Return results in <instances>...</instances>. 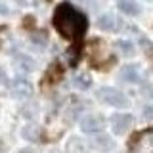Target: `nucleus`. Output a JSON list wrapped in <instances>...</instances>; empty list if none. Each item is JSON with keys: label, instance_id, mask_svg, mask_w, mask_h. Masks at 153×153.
<instances>
[{"label": "nucleus", "instance_id": "obj_12", "mask_svg": "<svg viewBox=\"0 0 153 153\" xmlns=\"http://www.w3.org/2000/svg\"><path fill=\"white\" fill-rule=\"evenodd\" d=\"M115 46H117V50L121 52L123 56H126V57H128V56H132L134 52H136V48H134V44H132L130 40H119Z\"/></svg>", "mask_w": 153, "mask_h": 153}, {"label": "nucleus", "instance_id": "obj_1", "mask_svg": "<svg viewBox=\"0 0 153 153\" xmlns=\"http://www.w3.org/2000/svg\"><path fill=\"white\" fill-rule=\"evenodd\" d=\"M54 27L57 29V33L63 38H67V40H76L88 29V17L80 10H76L73 4L63 2L54 12Z\"/></svg>", "mask_w": 153, "mask_h": 153}, {"label": "nucleus", "instance_id": "obj_5", "mask_svg": "<svg viewBox=\"0 0 153 153\" xmlns=\"http://www.w3.org/2000/svg\"><path fill=\"white\" fill-rule=\"evenodd\" d=\"M109 124H111L113 132L121 136V134L128 132V128L134 124V117L128 115V113H115V115H111V119H109Z\"/></svg>", "mask_w": 153, "mask_h": 153}, {"label": "nucleus", "instance_id": "obj_3", "mask_svg": "<svg viewBox=\"0 0 153 153\" xmlns=\"http://www.w3.org/2000/svg\"><path fill=\"white\" fill-rule=\"evenodd\" d=\"M98 98L102 100L103 103H107V105H113V107H128V98L124 96L121 90H117V88H100L98 90Z\"/></svg>", "mask_w": 153, "mask_h": 153}, {"label": "nucleus", "instance_id": "obj_7", "mask_svg": "<svg viewBox=\"0 0 153 153\" xmlns=\"http://www.w3.org/2000/svg\"><path fill=\"white\" fill-rule=\"evenodd\" d=\"M121 79L124 80V82H140L142 80V73L140 69H138L136 65H124L121 69Z\"/></svg>", "mask_w": 153, "mask_h": 153}, {"label": "nucleus", "instance_id": "obj_4", "mask_svg": "<svg viewBox=\"0 0 153 153\" xmlns=\"http://www.w3.org/2000/svg\"><path fill=\"white\" fill-rule=\"evenodd\" d=\"M105 128V119L102 115H96V113H88L80 119V130L88 132V134H96V132H102Z\"/></svg>", "mask_w": 153, "mask_h": 153}, {"label": "nucleus", "instance_id": "obj_16", "mask_svg": "<svg viewBox=\"0 0 153 153\" xmlns=\"http://www.w3.org/2000/svg\"><path fill=\"white\" fill-rule=\"evenodd\" d=\"M8 12H10V8L4 2H0V16H8Z\"/></svg>", "mask_w": 153, "mask_h": 153}, {"label": "nucleus", "instance_id": "obj_18", "mask_svg": "<svg viewBox=\"0 0 153 153\" xmlns=\"http://www.w3.org/2000/svg\"><path fill=\"white\" fill-rule=\"evenodd\" d=\"M146 117L151 119V105H146Z\"/></svg>", "mask_w": 153, "mask_h": 153}, {"label": "nucleus", "instance_id": "obj_10", "mask_svg": "<svg viewBox=\"0 0 153 153\" xmlns=\"http://www.w3.org/2000/svg\"><path fill=\"white\" fill-rule=\"evenodd\" d=\"M16 65L19 67L21 71H25V73H29V71H35V59L33 57H29V56H16Z\"/></svg>", "mask_w": 153, "mask_h": 153}, {"label": "nucleus", "instance_id": "obj_15", "mask_svg": "<svg viewBox=\"0 0 153 153\" xmlns=\"http://www.w3.org/2000/svg\"><path fill=\"white\" fill-rule=\"evenodd\" d=\"M140 44H142V48H143V50H146L147 54H149V50H151V42L147 40V38H142V40H140Z\"/></svg>", "mask_w": 153, "mask_h": 153}, {"label": "nucleus", "instance_id": "obj_13", "mask_svg": "<svg viewBox=\"0 0 153 153\" xmlns=\"http://www.w3.org/2000/svg\"><path fill=\"white\" fill-rule=\"evenodd\" d=\"M75 86H76V88H82V90L90 88V86H92V76L86 75V73L76 75V76H75Z\"/></svg>", "mask_w": 153, "mask_h": 153}, {"label": "nucleus", "instance_id": "obj_6", "mask_svg": "<svg viewBox=\"0 0 153 153\" xmlns=\"http://www.w3.org/2000/svg\"><path fill=\"white\" fill-rule=\"evenodd\" d=\"M33 94V84L29 82L27 79H16L12 82V96L13 98H19V100H25V98H31Z\"/></svg>", "mask_w": 153, "mask_h": 153}, {"label": "nucleus", "instance_id": "obj_9", "mask_svg": "<svg viewBox=\"0 0 153 153\" xmlns=\"http://www.w3.org/2000/svg\"><path fill=\"white\" fill-rule=\"evenodd\" d=\"M119 10L126 16H138L140 13V6L134 0H119Z\"/></svg>", "mask_w": 153, "mask_h": 153}, {"label": "nucleus", "instance_id": "obj_11", "mask_svg": "<svg viewBox=\"0 0 153 153\" xmlns=\"http://www.w3.org/2000/svg\"><path fill=\"white\" fill-rule=\"evenodd\" d=\"M23 138L25 140H33V142H36V140H40V128L36 126V124H27L25 128H23Z\"/></svg>", "mask_w": 153, "mask_h": 153}, {"label": "nucleus", "instance_id": "obj_20", "mask_svg": "<svg viewBox=\"0 0 153 153\" xmlns=\"http://www.w3.org/2000/svg\"><path fill=\"white\" fill-rule=\"evenodd\" d=\"M19 153H35V151H31V149H21Z\"/></svg>", "mask_w": 153, "mask_h": 153}, {"label": "nucleus", "instance_id": "obj_22", "mask_svg": "<svg viewBox=\"0 0 153 153\" xmlns=\"http://www.w3.org/2000/svg\"><path fill=\"white\" fill-rule=\"evenodd\" d=\"M50 153H57V151H50Z\"/></svg>", "mask_w": 153, "mask_h": 153}, {"label": "nucleus", "instance_id": "obj_2", "mask_svg": "<svg viewBox=\"0 0 153 153\" xmlns=\"http://www.w3.org/2000/svg\"><path fill=\"white\" fill-rule=\"evenodd\" d=\"M153 132L151 128L138 132L132 136L130 146H128V153H153Z\"/></svg>", "mask_w": 153, "mask_h": 153}, {"label": "nucleus", "instance_id": "obj_21", "mask_svg": "<svg viewBox=\"0 0 153 153\" xmlns=\"http://www.w3.org/2000/svg\"><path fill=\"white\" fill-rule=\"evenodd\" d=\"M0 153H4V143L0 142Z\"/></svg>", "mask_w": 153, "mask_h": 153}, {"label": "nucleus", "instance_id": "obj_14", "mask_svg": "<svg viewBox=\"0 0 153 153\" xmlns=\"http://www.w3.org/2000/svg\"><path fill=\"white\" fill-rule=\"evenodd\" d=\"M94 146L100 149H111L113 147V140H109L107 136H96L94 138Z\"/></svg>", "mask_w": 153, "mask_h": 153}, {"label": "nucleus", "instance_id": "obj_8", "mask_svg": "<svg viewBox=\"0 0 153 153\" xmlns=\"http://www.w3.org/2000/svg\"><path fill=\"white\" fill-rule=\"evenodd\" d=\"M98 25L102 27L103 31H117L119 21H117V17H115L113 13H103V16L98 19Z\"/></svg>", "mask_w": 153, "mask_h": 153}, {"label": "nucleus", "instance_id": "obj_19", "mask_svg": "<svg viewBox=\"0 0 153 153\" xmlns=\"http://www.w3.org/2000/svg\"><path fill=\"white\" fill-rule=\"evenodd\" d=\"M17 4H21V6H25V4H27V0H17Z\"/></svg>", "mask_w": 153, "mask_h": 153}, {"label": "nucleus", "instance_id": "obj_17", "mask_svg": "<svg viewBox=\"0 0 153 153\" xmlns=\"http://www.w3.org/2000/svg\"><path fill=\"white\" fill-rule=\"evenodd\" d=\"M6 82V73H4V69H0V84Z\"/></svg>", "mask_w": 153, "mask_h": 153}]
</instances>
